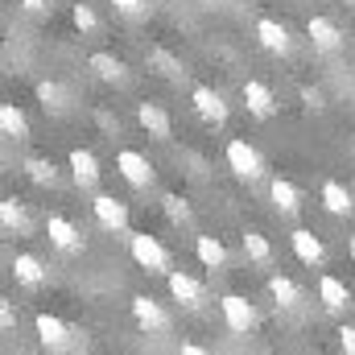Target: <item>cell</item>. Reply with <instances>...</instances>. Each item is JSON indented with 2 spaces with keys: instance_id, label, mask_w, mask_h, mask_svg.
Segmentation results:
<instances>
[{
  "instance_id": "1",
  "label": "cell",
  "mask_w": 355,
  "mask_h": 355,
  "mask_svg": "<svg viewBox=\"0 0 355 355\" xmlns=\"http://www.w3.org/2000/svg\"><path fill=\"white\" fill-rule=\"evenodd\" d=\"M128 252H132V261L145 268V272H170V252L149 232H132L128 236Z\"/></svg>"
},
{
  "instance_id": "2",
  "label": "cell",
  "mask_w": 355,
  "mask_h": 355,
  "mask_svg": "<svg viewBox=\"0 0 355 355\" xmlns=\"http://www.w3.org/2000/svg\"><path fill=\"white\" fill-rule=\"evenodd\" d=\"M227 166H232V174L240 178V182H257V178H265V162H261V153H257L244 137H232V141H227Z\"/></svg>"
},
{
  "instance_id": "3",
  "label": "cell",
  "mask_w": 355,
  "mask_h": 355,
  "mask_svg": "<svg viewBox=\"0 0 355 355\" xmlns=\"http://www.w3.org/2000/svg\"><path fill=\"white\" fill-rule=\"evenodd\" d=\"M116 170H120V178H124L128 186H137V190L153 186V178H157L153 162H149L145 153H137V149H120V153H116Z\"/></svg>"
},
{
  "instance_id": "4",
  "label": "cell",
  "mask_w": 355,
  "mask_h": 355,
  "mask_svg": "<svg viewBox=\"0 0 355 355\" xmlns=\"http://www.w3.org/2000/svg\"><path fill=\"white\" fill-rule=\"evenodd\" d=\"M219 310H223L227 331H236V335H248L257 327V306L248 297H240V293H223L219 297Z\"/></svg>"
},
{
  "instance_id": "5",
  "label": "cell",
  "mask_w": 355,
  "mask_h": 355,
  "mask_svg": "<svg viewBox=\"0 0 355 355\" xmlns=\"http://www.w3.org/2000/svg\"><path fill=\"white\" fill-rule=\"evenodd\" d=\"M46 236H50V244H54L58 252H67V257L83 252V232H79L67 215H46Z\"/></svg>"
},
{
  "instance_id": "6",
  "label": "cell",
  "mask_w": 355,
  "mask_h": 355,
  "mask_svg": "<svg viewBox=\"0 0 355 355\" xmlns=\"http://www.w3.org/2000/svg\"><path fill=\"white\" fill-rule=\"evenodd\" d=\"M33 331H37V343L46 347V352H67L71 347V327L58 318V314H37L33 318Z\"/></svg>"
},
{
  "instance_id": "7",
  "label": "cell",
  "mask_w": 355,
  "mask_h": 355,
  "mask_svg": "<svg viewBox=\"0 0 355 355\" xmlns=\"http://www.w3.org/2000/svg\"><path fill=\"white\" fill-rule=\"evenodd\" d=\"M190 103H194L198 120H207V124H215V128L227 124V112H232V107H227V99H223L215 87H194L190 91Z\"/></svg>"
},
{
  "instance_id": "8",
  "label": "cell",
  "mask_w": 355,
  "mask_h": 355,
  "mask_svg": "<svg viewBox=\"0 0 355 355\" xmlns=\"http://www.w3.org/2000/svg\"><path fill=\"white\" fill-rule=\"evenodd\" d=\"M132 318H137V327H141V331H149V335L170 331V314H166V310H162V302H153L149 293H137V297H132Z\"/></svg>"
},
{
  "instance_id": "9",
  "label": "cell",
  "mask_w": 355,
  "mask_h": 355,
  "mask_svg": "<svg viewBox=\"0 0 355 355\" xmlns=\"http://www.w3.org/2000/svg\"><path fill=\"white\" fill-rule=\"evenodd\" d=\"M91 211H95L99 227H107V232H124V227H128V207H124L116 194H95Z\"/></svg>"
},
{
  "instance_id": "10",
  "label": "cell",
  "mask_w": 355,
  "mask_h": 355,
  "mask_svg": "<svg viewBox=\"0 0 355 355\" xmlns=\"http://www.w3.org/2000/svg\"><path fill=\"white\" fill-rule=\"evenodd\" d=\"M257 42L265 46L268 54H281V58L293 50V37H289V29H285L281 21H272V17H261V21H257Z\"/></svg>"
},
{
  "instance_id": "11",
  "label": "cell",
  "mask_w": 355,
  "mask_h": 355,
  "mask_svg": "<svg viewBox=\"0 0 355 355\" xmlns=\"http://www.w3.org/2000/svg\"><path fill=\"white\" fill-rule=\"evenodd\" d=\"M170 293H174V302H182L186 310H198L207 302V285L194 281L190 272H170Z\"/></svg>"
},
{
  "instance_id": "12",
  "label": "cell",
  "mask_w": 355,
  "mask_h": 355,
  "mask_svg": "<svg viewBox=\"0 0 355 355\" xmlns=\"http://www.w3.org/2000/svg\"><path fill=\"white\" fill-rule=\"evenodd\" d=\"M289 244H293V257H297L302 265H310V268H318V265H322V257H327L322 240H318L310 227H297V232H289Z\"/></svg>"
},
{
  "instance_id": "13",
  "label": "cell",
  "mask_w": 355,
  "mask_h": 355,
  "mask_svg": "<svg viewBox=\"0 0 355 355\" xmlns=\"http://www.w3.org/2000/svg\"><path fill=\"white\" fill-rule=\"evenodd\" d=\"M306 33H310L314 50H322V54H331V50L343 46V33H339V25H335L331 17H310V21H306Z\"/></svg>"
},
{
  "instance_id": "14",
  "label": "cell",
  "mask_w": 355,
  "mask_h": 355,
  "mask_svg": "<svg viewBox=\"0 0 355 355\" xmlns=\"http://www.w3.org/2000/svg\"><path fill=\"white\" fill-rule=\"evenodd\" d=\"M137 120H141V128L149 132V137H157V141H170V132H174V124H170V116H166V107L162 103H137Z\"/></svg>"
},
{
  "instance_id": "15",
  "label": "cell",
  "mask_w": 355,
  "mask_h": 355,
  "mask_svg": "<svg viewBox=\"0 0 355 355\" xmlns=\"http://www.w3.org/2000/svg\"><path fill=\"white\" fill-rule=\"evenodd\" d=\"M67 166H71V178H75V186H79V190H91V186L99 182V162H95V153H91V149H71Z\"/></svg>"
},
{
  "instance_id": "16",
  "label": "cell",
  "mask_w": 355,
  "mask_h": 355,
  "mask_svg": "<svg viewBox=\"0 0 355 355\" xmlns=\"http://www.w3.org/2000/svg\"><path fill=\"white\" fill-rule=\"evenodd\" d=\"M12 277H17V285H25V289H42V285H46V265H42L33 252H17V257H12Z\"/></svg>"
},
{
  "instance_id": "17",
  "label": "cell",
  "mask_w": 355,
  "mask_h": 355,
  "mask_svg": "<svg viewBox=\"0 0 355 355\" xmlns=\"http://www.w3.org/2000/svg\"><path fill=\"white\" fill-rule=\"evenodd\" d=\"M244 103H248V112H252L257 120H268V116L277 112V99H272V91H268L261 79H248V83H244Z\"/></svg>"
},
{
  "instance_id": "18",
  "label": "cell",
  "mask_w": 355,
  "mask_h": 355,
  "mask_svg": "<svg viewBox=\"0 0 355 355\" xmlns=\"http://www.w3.org/2000/svg\"><path fill=\"white\" fill-rule=\"evenodd\" d=\"M268 194H272V207H277L281 215H297V211H302V190H297L289 178H272Z\"/></svg>"
},
{
  "instance_id": "19",
  "label": "cell",
  "mask_w": 355,
  "mask_h": 355,
  "mask_svg": "<svg viewBox=\"0 0 355 355\" xmlns=\"http://www.w3.org/2000/svg\"><path fill=\"white\" fill-rule=\"evenodd\" d=\"M87 67L103 79V83H124V75H128L124 58H116V54H107V50H95V54L87 58Z\"/></svg>"
},
{
  "instance_id": "20",
  "label": "cell",
  "mask_w": 355,
  "mask_h": 355,
  "mask_svg": "<svg viewBox=\"0 0 355 355\" xmlns=\"http://www.w3.org/2000/svg\"><path fill=\"white\" fill-rule=\"evenodd\" d=\"M318 302H322L327 310H343V306H352V289H347L339 277L322 272V281H318Z\"/></svg>"
},
{
  "instance_id": "21",
  "label": "cell",
  "mask_w": 355,
  "mask_h": 355,
  "mask_svg": "<svg viewBox=\"0 0 355 355\" xmlns=\"http://www.w3.org/2000/svg\"><path fill=\"white\" fill-rule=\"evenodd\" d=\"M322 207L331 211V215H352L355 211V202H352V190L343 186V182H322Z\"/></svg>"
},
{
  "instance_id": "22",
  "label": "cell",
  "mask_w": 355,
  "mask_h": 355,
  "mask_svg": "<svg viewBox=\"0 0 355 355\" xmlns=\"http://www.w3.org/2000/svg\"><path fill=\"white\" fill-rule=\"evenodd\" d=\"M194 252H198V261L211 268V272H219V268L227 265V248H223L219 236H198L194 240Z\"/></svg>"
},
{
  "instance_id": "23",
  "label": "cell",
  "mask_w": 355,
  "mask_h": 355,
  "mask_svg": "<svg viewBox=\"0 0 355 355\" xmlns=\"http://www.w3.org/2000/svg\"><path fill=\"white\" fill-rule=\"evenodd\" d=\"M268 293H272V302H277L281 310H293V306L302 302L297 281H293V277H281V272H272V277H268Z\"/></svg>"
},
{
  "instance_id": "24",
  "label": "cell",
  "mask_w": 355,
  "mask_h": 355,
  "mask_svg": "<svg viewBox=\"0 0 355 355\" xmlns=\"http://www.w3.org/2000/svg\"><path fill=\"white\" fill-rule=\"evenodd\" d=\"M0 132L12 137V141H25L29 137V120L17 103H0Z\"/></svg>"
},
{
  "instance_id": "25",
  "label": "cell",
  "mask_w": 355,
  "mask_h": 355,
  "mask_svg": "<svg viewBox=\"0 0 355 355\" xmlns=\"http://www.w3.org/2000/svg\"><path fill=\"white\" fill-rule=\"evenodd\" d=\"M244 257H248L252 265H272V244H268L265 232H257V227L244 232Z\"/></svg>"
},
{
  "instance_id": "26",
  "label": "cell",
  "mask_w": 355,
  "mask_h": 355,
  "mask_svg": "<svg viewBox=\"0 0 355 355\" xmlns=\"http://www.w3.org/2000/svg\"><path fill=\"white\" fill-rule=\"evenodd\" d=\"M0 223H4V232H29V219H25V207L17 202V198H0Z\"/></svg>"
},
{
  "instance_id": "27",
  "label": "cell",
  "mask_w": 355,
  "mask_h": 355,
  "mask_svg": "<svg viewBox=\"0 0 355 355\" xmlns=\"http://www.w3.org/2000/svg\"><path fill=\"white\" fill-rule=\"evenodd\" d=\"M25 174L33 178L37 186H54L58 182V166L46 162V157H25Z\"/></svg>"
},
{
  "instance_id": "28",
  "label": "cell",
  "mask_w": 355,
  "mask_h": 355,
  "mask_svg": "<svg viewBox=\"0 0 355 355\" xmlns=\"http://www.w3.org/2000/svg\"><path fill=\"white\" fill-rule=\"evenodd\" d=\"M162 211H166V219L182 227V223H190V202L182 198V194H162Z\"/></svg>"
},
{
  "instance_id": "29",
  "label": "cell",
  "mask_w": 355,
  "mask_h": 355,
  "mask_svg": "<svg viewBox=\"0 0 355 355\" xmlns=\"http://www.w3.org/2000/svg\"><path fill=\"white\" fill-rule=\"evenodd\" d=\"M37 99L46 103V112H50V107H54V112H62V107H67V91L58 87L54 79H42V83H37Z\"/></svg>"
},
{
  "instance_id": "30",
  "label": "cell",
  "mask_w": 355,
  "mask_h": 355,
  "mask_svg": "<svg viewBox=\"0 0 355 355\" xmlns=\"http://www.w3.org/2000/svg\"><path fill=\"white\" fill-rule=\"evenodd\" d=\"M71 21H75L79 33H95V29H99V17H95L91 4H75V8H71Z\"/></svg>"
},
{
  "instance_id": "31",
  "label": "cell",
  "mask_w": 355,
  "mask_h": 355,
  "mask_svg": "<svg viewBox=\"0 0 355 355\" xmlns=\"http://www.w3.org/2000/svg\"><path fill=\"white\" fill-rule=\"evenodd\" d=\"M112 4H116L124 17H141V12L149 8V0H112Z\"/></svg>"
},
{
  "instance_id": "32",
  "label": "cell",
  "mask_w": 355,
  "mask_h": 355,
  "mask_svg": "<svg viewBox=\"0 0 355 355\" xmlns=\"http://www.w3.org/2000/svg\"><path fill=\"white\" fill-rule=\"evenodd\" d=\"M0 327H4V331H12V327H17V310H12V302H8V297H0Z\"/></svg>"
},
{
  "instance_id": "33",
  "label": "cell",
  "mask_w": 355,
  "mask_h": 355,
  "mask_svg": "<svg viewBox=\"0 0 355 355\" xmlns=\"http://www.w3.org/2000/svg\"><path fill=\"white\" fill-rule=\"evenodd\" d=\"M339 347L343 355H355V327H339Z\"/></svg>"
},
{
  "instance_id": "34",
  "label": "cell",
  "mask_w": 355,
  "mask_h": 355,
  "mask_svg": "<svg viewBox=\"0 0 355 355\" xmlns=\"http://www.w3.org/2000/svg\"><path fill=\"white\" fill-rule=\"evenodd\" d=\"M297 95H302V103H306V107H314V112L322 107V91H318V87H302Z\"/></svg>"
},
{
  "instance_id": "35",
  "label": "cell",
  "mask_w": 355,
  "mask_h": 355,
  "mask_svg": "<svg viewBox=\"0 0 355 355\" xmlns=\"http://www.w3.org/2000/svg\"><path fill=\"white\" fill-rule=\"evenodd\" d=\"M178 355H211V352H207V347H198V343H182Z\"/></svg>"
},
{
  "instance_id": "36",
  "label": "cell",
  "mask_w": 355,
  "mask_h": 355,
  "mask_svg": "<svg viewBox=\"0 0 355 355\" xmlns=\"http://www.w3.org/2000/svg\"><path fill=\"white\" fill-rule=\"evenodd\" d=\"M46 4H50V0H21V8H25V12H42Z\"/></svg>"
},
{
  "instance_id": "37",
  "label": "cell",
  "mask_w": 355,
  "mask_h": 355,
  "mask_svg": "<svg viewBox=\"0 0 355 355\" xmlns=\"http://www.w3.org/2000/svg\"><path fill=\"white\" fill-rule=\"evenodd\" d=\"M347 252H352V261H355V236H352V240H347Z\"/></svg>"
}]
</instances>
